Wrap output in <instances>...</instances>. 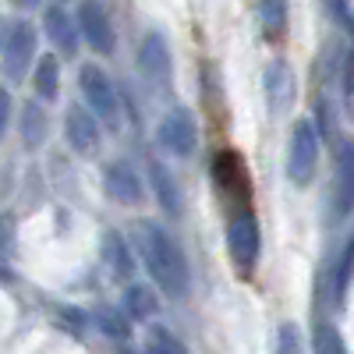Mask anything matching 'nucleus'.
Segmentation results:
<instances>
[{"mask_svg": "<svg viewBox=\"0 0 354 354\" xmlns=\"http://www.w3.org/2000/svg\"><path fill=\"white\" fill-rule=\"evenodd\" d=\"M259 15H262V28L270 39H280L283 28H287V4L283 0H262L259 4Z\"/></svg>", "mask_w": 354, "mask_h": 354, "instance_id": "obj_20", "label": "nucleus"}, {"mask_svg": "<svg viewBox=\"0 0 354 354\" xmlns=\"http://www.w3.org/2000/svg\"><path fill=\"white\" fill-rule=\"evenodd\" d=\"M213 181L220 188V195L230 202V205H241L248 209L252 202V174H248V163L241 153L234 149H220L213 156Z\"/></svg>", "mask_w": 354, "mask_h": 354, "instance_id": "obj_5", "label": "nucleus"}, {"mask_svg": "<svg viewBox=\"0 0 354 354\" xmlns=\"http://www.w3.org/2000/svg\"><path fill=\"white\" fill-rule=\"evenodd\" d=\"M103 262L106 270L117 277V280H131L135 277V248L121 238V230H106L103 234Z\"/></svg>", "mask_w": 354, "mask_h": 354, "instance_id": "obj_15", "label": "nucleus"}, {"mask_svg": "<svg viewBox=\"0 0 354 354\" xmlns=\"http://www.w3.org/2000/svg\"><path fill=\"white\" fill-rule=\"evenodd\" d=\"M124 312L131 322H145V319H153L156 308H160V298H156V290L153 287H145V283H128L124 290Z\"/></svg>", "mask_w": 354, "mask_h": 354, "instance_id": "obj_17", "label": "nucleus"}, {"mask_svg": "<svg viewBox=\"0 0 354 354\" xmlns=\"http://www.w3.org/2000/svg\"><path fill=\"white\" fill-rule=\"evenodd\" d=\"M266 103H270V113L273 117H283L294 100H298V82H294V71L283 64V61H273L266 68Z\"/></svg>", "mask_w": 354, "mask_h": 354, "instance_id": "obj_11", "label": "nucleus"}, {"mask_svg": "<svg viewBox=\"0 0 354 354\" xmlns=\"http://www.w3.org/2000/svg\"><path fill=\"white\" fill-rule=\"evenodd\" d=\"M96 322H100V330H103L106 337H113V340H128V333H131V319H128V312L103 308V312L96 315Z\"/></svg>", "mask_w": 354, "mask_h": 354, "instance_id": "obj_21", "label": "nucleus"}, {"mask_svg": "<svg viewBox=\"0 0 354 354\" xmlns=\"http://www.w3.org/2000/svg\"><path fill=\"white\" fill-rule=\"evenodd\" d=\"M333 213L337 216L354 213V138H344L337 145V163H333Z\"/></svg>", "mask_w": 354, "mask_h": 354, "instance_id": "obj_9", "label": "nucleus"}, {"mask_svg": "<svg viewBox=\"0 0 354 354\" xmlns=\"http://www.w3.org/2000/svg\"><path fill=\"white\" fill-rule=\"evenodd\" d=\"M149 185H153V195L160 202V209L167 216H181V188H177L174 174L163 163H153L149 167Z\"/></svg>", "mask_w": 354, "mask_h": 354, "instance_id": "obj_16", "label": "nucleus"}, {"mask_svg": "<svg viewBox=\"0 0 354 354\" xmlns=\"http://www.w3.org/2000/svg\"><path fill=\"white\" fill-rule=\"evenodd\" d=\"M43 28H46V36L53 43V50L61 53V57H75L78 53V18H71L64 8H46L43 15Z\"/></svg>", "mask_w": 354, "mask_h": 354, "instance_id": "obj_14", "label": "nucleus"}, {"mask_svg": "<svg viewBox=\"0 0 354 354\" xmlns=\"http://www.w3.org/2000/svg\"><path fill=\"white\" fill-rule=\"evenodd\" d=\"M315 354H347L333 326H315Z\"/></svg>", "mask_w": 354, "mask_h": 354, "instance_id": "obj_24", "label": "nucleus"}, {"mask_svg": "<svg viewBox=\"0 0 354 354\" xmlns=\"http://www.w3.org/2000/svg\"><path fill=\"white\" fill-rule=\"evenodd\" d=\"M15 4H18V8H25V11H28V8H39V4H43V0H15Z\"/></svg>", "mask_w": 354, "mask_h": 354, "instance_id": "obj_27", "label": "nucleus"}, {"mask_svg": "<svg viewBox=\"0 0 354 354\" xmlns=\"http://www.w3.org/2000/svg\"><path fill=\"white\" fill-rule=\"evenodd\" d=\"M103 188H106V195H110L113 202H121V205H135V202H142V195H145V185H142L138 170H135L131 163H124V160L106 163V170H103Z\"/></svg>", "mask_w": 354, "mask_h": 354, "instance_id": "obj_12", "label": "nucleus"}, {"mask_svg": "<svg viewBox=\"0 0 354 354\" xmlns=\"http://www.w3.org/2000/svg\"><path fill=\"white\" fill-rule=\"evenodd\" d=\"M21 138H25V145H43V138H46V117H43V110H39V103H25L21 106Z\"/></svg>", "mask_w": 354, "mask_h": 354, "instance_id": "obj_19", "label": "nucleus"}, {"mask_svg": "<svg viewBox=\"0 0 354 354\" xmlns=\"http://www.w3.org/2000/svg\"><path fill=\"white\" fill-rule=\"evenodd\" d=\"M156 142L170 156H181V160L192 156L198 149V128H195L192 110H170L156 128Z\"/></svg>", "mask_w": 354, "mask_h": 354, "instance_id": "obj_6", "label": "nucleus"}, {"mask_svg": "<svg viewBox=\"0 0 354 354\" xmlns=\"http://www.w3.org/2000/svg\"><path fill=\"white\" fill-rule=\"evenodd\" d=\"M273 354H305V337H301V330L294 326V322H283V326L277 330Z\"/></svg>", "mask_w": 354, "mask_h": 354, "instance_id": "obj_23", "label": "nucleus"}, {"mask_svg": "<svg viewBox=\"0 0 354 354\" xmlns=\"http://www.w3.org/2000/svg\"><path fill=\"white\" fill-rule=\"evenodd\" d=\"M32 85L39 100H57V93H61V61L57 57H39L36 61V71H32Z\"/></svg>", "mask_w": 354, "mask_h": 354, "instance_id": "obj_18", "label": "nucleus"}, {"mask_svg": "<svg viewBox=\"0 0 354 354\" xmlns=\"http://www.w3.org/2000/svg\"><path fill=\"white\" fill-rule=\"evenodd\" d=\"M78 32L82 39L93 46L96 53H110L113 50V25H110V15L100 0H78Z\"/></svg>", "mask_w": 354, "mask_h": 354, "instance_id": "obj_8", "label": "nucleus"}, {"mask_svg": "<svg viewBox=\"0 0 354 354\" xmlns=\"http://www.w3.org/2000/svg\"><path fill=\"white\" fill-rule=\"evenodd\" d=\"M145 354H188V351H185V344L177 340L170 330L153 326V333H149V347H145Z\"/></svg>", "mask_w": 354, "mask_h": 354, "instance_id": "obj_22", "label": "nucleus"}, {"mask_svg": "<svg viewBox=\"0 0 354 354\" xmlns=\"http://www.w3.org/2000/svg\"><path fill=\"white\" fill-rule=\"evenodd\" d=\"M319 170V128L315 121L301 117L298 124L290 128V145H287V177L298 188L312 185V177Z\"/></svg>", "mask_w": 354, "mask_h": 354, "instance_id": "obj_3", "label": "nucleus"}, {"mask_svg": "<svg viewBox=\"0 0 354 354\" xmlns=\"http://www.w3.org/2000/svg\"><path fill=\"white\" fill-rule=\"evenodd\" d=\"M351 266H354V238H351V245L344 248V262H340V273H337V294H344V290H347Z\"/></svg>", "mask_w": 354, "mask_h": 354, "instance_id": "obj_25", "label": "nucleus"}, {"mask_svg": "<svg viewBox=\"0 0 354 354\" xmlns=\"http://www.w3.org/2000/svg\"><path fill=\"white\" fill-rule=\"evenodd\" d=\"M64 138L75 153L88 156V153H96V145H100V117L88 110V106H68L64 113Z\"/></svg>", "mask_w": 354, "mask_h": 354, "instance_id": "obj_10", "label": "nucleus"}, {"mask_svg": "<svg viewBox=\"0 0 354 354\" xmlns=\"http://www.w3.org/2000/svg\"><path fill=\"white\" fill-rule=\"evenodd\" d=\"M227 255L234 262V270L241 277H248L255 270V262L262 255V234H259V220L252 209H238L227 223Z\"/></svg>", "mask_w": 354, "mask_h": 354, "instance_id": "obj_2", "label": "nucleus"}, {"mask_svg": "<svg viewBox=\"0 0 354 354\" xmlns=\"http://www.w3.org/2000/svg\"><path fill=\"white\" fill-rule=\"evenodd\" d=\"M124 354H131V351H124Z\"/></svg>", "mask_w": 354, "mask_h": 354, "instance_id": "obj_28", "label": "nucleus"}, {"mask_svg": "<svg viewBox=\"0 0 354 354\" xmlns=\"http://www.w3.org/2000/svg\"><path fill=\"white\" fill-rule=\"evenodd\" d=\"M135 255L167 298L177 301L192 290V266L185 259V248L177 245V238L163 223H156V220L135 223Z\"/></svg>", "mask_w": 354, "mask_h": 354, "instance_id": "obj_1", "label": "nucleus"}, {"mask_svg": "<svg viewBox=\"0 0 354 354\" xmlns=\"http://www.w3.org/2000/svg\"><path fill=\"white\" fill-rule=\"evenodd\" d=\"M32 61H36V25L18 21L4 39V75L11 82H21Z\"/></svg>", "mask_w": 354, "mask_h": 354, "instance_id": "obj_7", "label": "nucleus"}, {"mask_svg": "<svg viewBox=\"0 0 354 354\" xmlns=\"http://www.w3.org/2000/svg\"><path fill=\"white\" fill-rule=\"evenodd\" d=\"M8 121H11V96L8 88H0V135L8 131Z\"/></svg>", "mask_w": 354, "mask_h": 354, "instance_id": "obj_26", "label": "nucleus"}, {"mask_svg": "<svg viewBox=\"0 0 354 354\" xmlns=\"http://www.w3.org/2000/svg\"><path fill=\"white\" fill-rule=\"evenodd\" d=\"M138 71L153 85L170 82V46H167L163 32H149L142 39V46H138Z\"/></svg>", "mask_w": 354, "mask_h": 354, "instance_id": "obj_13", "label": "nucleus"}, {"mask_svg": "<svg viewBox=\"0 0 354 354\" xmlns=\"http://www.w3.org/2000/svg\"><path fill=\"white\" fill-rule=\"evenodd\" d=\"M78 88H82L88 110H93L96 117H103L110 128L121 124V96H117V88H113V82L106 78L103 68L82 64V68H78Z\"/></svg>", "mask_w": 354, "mask_h": 354, "instance_id": "obj_4", "label": "nucleus"}]
</instances>
